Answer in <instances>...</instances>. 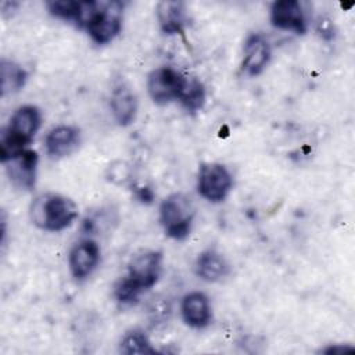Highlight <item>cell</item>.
I'll return each mask as SVG.
<instances>
[{
  "mask_svg": "<svg viewBox=\"0 0 355 355\" xmlns=\"http://www.w3.org/2000/svg\"><path fill=\"white\" fill-rule=\"evenodd\" d=\"M316 29H318L319 36H320L323 40H331V39H334V36H336L334 24H333V21H331L330 18H326V17L319 18L318 25H316Z\"/></svg>",
  "mask_w": 355,
  "mask_h": 355,
  "instance_id": "obj_23",
  "label": "cell"
},
{
  "mask_svg": "<svg viewBox=\"0 0 355 355\" xmlns=\"http://www.w3.org/2000/svg\"><path fill=\"white\" fill-rule=\"evenodd\" d=\"M108 178L112 183L115 184H125L130 180V171L129 166L126 165V162L118 161L112 165H110L108 168Z\"/></svg>",
  "mask_w": 355,
  "mask_h": 355,
  "instance_id": "obj_22",
  "label": "cell"
},
{
  "mask_svg": "<svg viewBox=\"0 0 355 355\" xmlns=\"http://www.w3.org/2000/svg\"><path fill=\"white\" fill-rule=\"evenodd\" d=\"M196 207L184 193H172L166 196L158 208L159 225L164 233L175 240L184 241L193 229Z\"/></svg>",
  "mask_w": 355,
  "mask_h": 355,
  "instance_id": "obj_3",
  "label": "cell"
},
{
  "mask_svg": "<svg viewBox=\"0 0 355 355\" xmlns=\"http://www.w3.org/2000/svg\"><path fill=\"white\" fill-rule=\"evenodd\" d=\"M0 76H1V96L15 94L22 90L28 82L26 69L18 62L7 58H1L0 64Z\"/></svg>",
  "mask_w": 355,
  "mask_h": 355,
  "instance_id": "obj_17",
  "label": "cell"
},
{
  "mask_svg": "<svg viewBox=\"0 0 355 355\" xmlns=\"http://www.w3.org/2000/svg\"><path fill=\"white\" fill-rule=\"evenodd\" d=\"M6 173L11 184L22 191H31L36 186L37 180V165L39 157L37 153L32 148H26L6 162H3Z\"/></svg>",
  "mask_w": 355,
  "mask_h": 355,
  "instance_id": "obj_10",
  "label": "cell"
},
{
  "mask_svg": "<svg viewBox=\"0 0 355 355\" xmlns=\"http://www.w3.org/2000/svg\"><path fill=\"white\" fill-rule=\"evenodd\" d=\"M187 82V75L173 67H158L153 69L146 82L150 98L158 105L179 101Z\"/></svg>",
  "mask_w": 355,
  "mask_h": 355,
  "instance_id": "obj_6",
  "label": "cell"
},
{
  "mask_svg": "<svg viewBox=\"0 0 355 355\" xmlns=\"http://www.w3.org/2000/svg\"><path fill=\"white\" fill-rule=\"evenodd\" d=\"M101 261V247L90 237L78 240L68 254V268L76 282H85L98 268Z\"/></svg>",
  "mask_w": 355,
  "mask_h": 355,
  "instance_id": "obj_8",
  "label": "cell"
},
{
  "mask_svg": "<svg viewBox=\"0 0 355 355\" xmlns=\"http://www.w3.org/2000/svg\"><path fill=\"white\" fill-rule=\"evenodd\" d=\"M139 101L135 92L125 83L116 85L110 96V111L115 123L121 128L130 126L137 116Z\"/></svg>",
  "mask_w": 355,
  "mask_h": 355,
  "instance_id": "obj_15",
  "label": "cell"
},
{
  "mask_svg": "<svg viewBox=\"0 0 355 355\" xmlns=\"http://www.w3.org/2000/svg\"><path fill=\"white\" fill-rule=\"evenodd\" d=\"M179 103L190 114L201 111L207 103V89L204 83L196 76H187Z\"/></svg>",
  "mask_w": 355,
  "mask_h": 355,
  "instance_id": "obj_19",
  "label": "cell"
},
{
  "mask_svg": "<svg viewBox=\"0 0 355 355\" xmlns=\"http://www.w3.org/2000/svg\"><path fill=\"white\" fill-rule=\"evenodd\" d=\"M164 269V255L158 250H140L129 263L126 276L144 293L151 290L159 280Z\"/></svg>",
  "mask_w": 355,
  "mask_h": 355,
  "instance_id": "obj_7",
  "label": "cell"
},
{
  "mask_svg": "<svg viewBox=\"0 0 355 355\" xmlns=\"http://www.w3.org/2000/svg\"><path fill=\"white\" fill-rule=\"evenodd\" d=\"M82 141V133L73 125H57L51 128L44 137V150L49 158L62 159L73 154Z\"/></svg>",
  "mask_w": 355,
  "mask_h": 355,
  "instance_id": "obj_12",
  "label": "cell"
},
{
  "mask_svg": "<svg viewBox=\"0 0 355 355\" xmlns=\"http://www.w3.org/2000/svg\"><path fill=\"white\" fill-rule=\"evenodd\" d=\"M230 262L214 247L202 250L194 262V272L198 279L207 283H219L230 275Z\"/></svg>",
  "mask_w": 355,
  "mask_h": 355,
  "instance_id": "obj_14",
  "label": "cell"
},
{
  "mask_svg": "<svg viewBox=\"0 0 355 355\" xmlns=\"http://www.w3.org/2000/svg\"><path fill=\"white\" fill-rule=\"evenodd\" d=\"M272 58V46L265 35L255 32L250 33L243 44L241 72L247 76L261 75L269 65Z\"/></svg>",
  "mask_w": 355,
  "mask_h": 355,
  "instance_id": "obj_11",
  "label": "cell"
},
{
  "mask_svg": "<svg viewBox=\"0 0 355 355\" xmlns=\"http://www.w3.org/2000/svg\"><path fill=\"white\" fill-rule=\"evenodd\" d=\"M32 223L44 232H62L79 216L75 201L60 193H43L35 197L29 207Z\"/></svg>",
  "mask_w": 355,
  "mask_h": 355,
  "instance_id": "obj_2",
  "label": "cell"
},
{
  "mask_svg": "<svg viewBox=\"0 0 355 355\" xmlns=\"http://www.w3.org/2000/svg\"><path fill=\"white\" fill-rule=\"evenodd\" d=\"M119 352L125 355L155 354L157 349L153 347V343L144 330L133 327L123 333L119 341Z\"/></svg>",
  "mask_w": 355,
  "mask_h": 355,
  "instance_id": "obj_18",
  "label": "cell"
},
{
  "mask_svg": "<svg viewBox=\"0 0 355 355\" xmlns=\"http://www.w3.org/2000/svg\"><path fill=\"white\" fill-rule=\"evenodd\" d=\"M136 197L139 200H141L143 202H151L154 198V194L151 191V189L148 187H137L136 189Z\"/></svg>",
  "mask_w": 355,
  "mask_h": 355,
  "instance_id": "obj_25",
  "label": "cell"
},
{
  "mask_svg": "<svg viewBox=\"0 0 355 355\" xmlns=\"http://www.w3.org/2000/svg\"><path fill=\"white\" fill-rule=\"evenodd\" d=\"M349 351H354V347L347 345V344H334V345H329V347L320 349V352H324V354H345Z\"/></svg>",
  "mask_w": 355,
  "mask_h": 355,
  "instance_id": "obj_24",
  "label": "cell"
},
{
  "mask_svg": "<svg viewBox=\"0 0 355 355\" xmlns=\"http://www.w3.org/2000/svg\"><path fill=\"white\" fill-rule=\"evenodd\" d=\"M143 290H140L126 275L114 286V298L121 306H133L139 302Z\"/></svg>",
  "mask_w": 355,
  "mask_h": 355,
  "instance_id": "obj_21",
  "label": "cell"
},
{
  "mask_svg": "<svg viewBox=\"0 0 355 355\" xmlns=\"http://www.w3.org/2000/svg\"><path fill=\"white\" fill-rule=\"evenodd\" d=\"M180 315L186 326L194 330L207 329L212 323V305L202 291H190L180 301Z\"/></svg>",
  "mask_w": 355,
  "mask_h": 355,
  "instance_id": "obj_13",
  "label": "cell"
},
{
  "mask_svg": "<svg viewBox=\"0 0 355 355\" xmlns=\"http://www.w3.org/2000/svg\"><path fill=\"white\" fill-rule=\"evenodd\" d=\"M234 186L233 175L222 162H202L197 172V191L208 202H223Z\"/></svg>",
  "mask_w": 355,
  "mask_h": 355,
  "instance_id": "obj_5",
  "label": "cell"
},
{
  "mask_svg": "<svg viewBox=\"0 0 355 355\" xmlns=\"http://www.w3.org/2000/svg\"><path fill=\"white\" fill-rule=\"evenodd\" d=\"M157 21L162 33L183 35L189 24V14L186 3L180 0H164L157 4L155 8Z\"/></svg>",
  "mask_w": 355,
  "mask_h": 355,
  "instance_id": "obj_16",
  "label": "cell"
},
{
  "mask_svg": "<svg viewBox=\"0 0 355 355\" xmlns=\"http://www.w3.org/2000/svg\"><path fill=\"white\" fill-rule=\"evenodd\" d=\"M42 111L33 104L21 105L12 112L8 125L1 130L0 136L1 164L12 155L29 148L35 135L42 126Z\"/></svg>",
  "mask_w": 355,
  "mask_h": 355,
  "instance_id": "obj_1",
  "label": "cell"
},
{
  "mask_svg": "<svg viewBox=\"0 0 355 355\" xmlns=\"http://www.w3.org/2000/svg\"><path fill=\"white\" fill-rule=\"evenodd\" d=\"M123 8L125 4L116 0L94 1L93 11L83 29L94 44L105 46L121 33Z\"/></svg>",
  "mask_w": 355,
  "mask_h": 355,
  "instance_id": "obj_4",
  "label": "cell"
},
{
  "mask_svg": "<svg viewBox=\"0 0 355 355\" xmlns=\"http://www.w3.org/2000/svg\"><path fill=\"white\" fill-rule=\"evenodd\" d=\"M269 19L276 29L300 36L305 35L309 28L306 12L297 0L273 1L269 10Z\"/></svg>",
  "mask_w": 355,
  "mask_h": 355,
  "instance_id": "obj_9",
  "label": "cell"
},
{
  "mask_svg": "<svg viewBox=\"0 0 355 355\" xmlns=\"http://www.w3.org/2000/svg\"><path fill=\"white\" fill-rule=\"evenodd\" d=\"M47 12L55 19H61L68 24H73L78 28L80 14H82V1L76 0H49L46 1Z\"/></svg>",
  "mask_w": 355,
  "mask_h": 355,
  "instance_id": "obj_20",
  "label": "cell"
}]
</instances>
